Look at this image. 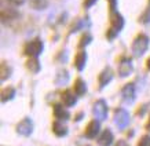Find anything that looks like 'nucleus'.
Instances as JSON below:
<instances>
[{
  "mask_svg": "<svg viewBox=\"0 0 150 146\" xmlns=\"http://www.w3.org/2000/svg\"><path fill=\"white\" fill-rule=\"evenodd\" d=\"M114 124L120 130H124L129 124V113L125 109H117L114 112Z\"/></svg>",
  "mask_w": 150,
  "mask_h": 146,
  "instance_id": "20e7f679",
  "label": "nucleus"
},
{
  "mask_svg": "<svg viewBox=\"0 0 150 146\" xmlns=\"http://www.w3.org/2000/svg\"><path fill=\"white\" fill-rule=\"evenodd\" d=\"M99 130H100L99 120H92V121H90L88 125L86 127V137L90 138V139H94V138L98 137Z\"/></svg>",
  "mask_w": 150,
  "mask_h": 146,
  "instance_id": "9b49d317",
  "label": "nucleus"
},
{
  "mask_svg": "<svg viewBox=\"0 0 150 146\" xmlns=\"http://www.w3.org/2000/svg\"><path fill=\"white\" fill-rule=\"evenodd\" d=\"M114 146H128V143H127L125 141H123V139H121V141H118Z\"/></svg>",
  "mask_w": 150,
  "mask_h": 146,
  "instance_id": "c85d7f7f",
  "label": "nucleus"
},
{
  "mask_svg": "<svg viewBox=\"0 0 150 146\" xmlns=\"http://www.w3.org/2000/svg\"><path fill=\"white\" fill-rule=\"evenodd\" d=\"M92 113L95 116L96 120H105L108 117V106H106V102L103 99H99L96 101L95 103H94V108H92Z\"/></svg>",
  "mask_w": 150,
  "mask_h": 146,
  "instance_id": "423d86ee",
  "label": "nucleus"
},
{
  "mask_svg": "<svg viewBox=\"0 0 150 146\" xmlns=\"http://www.w3.org/2000/svg\"><path fill=\"white\" fill-rule=\"evenodd\" d=\"M54 116L58 120L64 121V120H68L69 119V112L65 109L62 105L57 103V105H54Z\"/></svg>",
  "mask_w": 150,
  "mask_h": 146,
  "instance_id": "2eb2a0df",
  "label": "nucleus"
},
{
  "mask_svg": "<svg viewBox=\"0 0 150 146\" xmlns=\"http://www.w3.org/2000/svg\"><path fill=\"white\" fill-rule=\"evenodd\" d=\"M52 131L57 137H65L68 134V127L65 125L61 120H57L54 124H52Z\"/></svg>",
  "mask_w": 150,
  "mask_h": 146,
  "instance_id": "dca6fc26",
  "label": "nucleus"
},
{
  "mask_svg": "<svg viewBox=\"0 0 150 146\" xmlns=\"http://www.w3.org/2000/svg\"><path fill=\"white\" fill-rule=\"evenodd\" d=\"M61 99H62L65 106H73L77 101V95H76V92L70 91V90H65L61 94Z\"/></svg>",
  "mask_w": 150,
  "mask_h": 146,
  "instance_id": "f8f14e48",
  "label": "nucleus"
},
{
  "mask_svg": "<svg viewBox=\"0 0 150 146\" xmlns=\"http://www.w3.org/2000/svg\"><path fill=\"white\" fill-rule=\"evenodd\" d=\"M86 64H87V54H86V51L80 50L77 54H76V57H74V68L81 72L83 69L86 68Z\"/></svg>",
  "mask_w": 150,
  "mask_h": 146,
  "instance_id": "ddd939ff",
  "label": "nucleus"
},
{
  "mask_svg": "<svg viewBox=\"0 0 150 146\" xmlns=\"http://www.w3.org/2000/svg\"><path fill=\"white\" fill-rule=\"evenodd\" d=\"M149 48V37L146 35H138L134 41H132V47H131V52L135 58H141L142 55L145 54Z\"/></svg>",
  "mask_w": 150,
  "mask_h": 146,
  "instance_id": "f03ea898",
  "label": "nucleus"
},
{
  "mask_svg": "<svg viewBox=\"0 0 150 146\" xmlns=\"http://www.w3.org/2000/svg\"><path fill=\"white\" fill-rule=\"evenodd\" d=\"M146 128H147V130H149V131H150V117H149V121L146 123Z\"/></svg>",
  "mask_w": 150,
  "mask_h": 146,
  "instance_id": "c756f323",
  "label": "nucleus"
},
{
  "mask_svg": "<svg viewBox=\"0 0 150 146\" xmlns=\"http://www.w3.org/2000/svg\"><path fill=\"white\" fill-rule=\"evenodd\" d=\"M113 143V133L110 130H105L98 138V145L99 146H110Z\"/></svg>",
  "mask_w": 150,
  "mask_h": 146,
  "instance_id": "4468645a",
  "label": "nucleus"
},
{
  "mask_svg": "<svg viewBox=\"0 0 150 146\" xmlns=\"http://www.w3.org/2000/svg\"><path fill=\"white\" fill-rule=\"evenodd\" d=\"M73 90L76 92V95H79V96L84 95L87 92V86H86V83H84V80H83V79H76L74 86H73Z\"/></svg>",
  "mask_w": 150,
  "mask_h": 146,
  "instance_id": "f3484780",
  "label": "nucleus"
},
{
  "mask_svg": "<svg viewBox=\"0 0 150 146\" xmlns=\"http://www.w3.org/2000/svg\"><path fill=\"white\" fill-rule=\"evenodd\" d=\"M110 4V10L112 11H116V4H117V0H108Z\"/></svg>",
  "mask_w": 150,
  "mask_h": 146,
  "instance_id": "bb28decb",
  "label": "nucleus"
},
{
  "mask_svg": "<svg viewBox=\"0 0 150 146\" xmlns=\"http://www.w3.org/2000/svg\"><path fill=\"white\" fill-rule=\"evenodd\" d=\"M113 80V70L110 68H105L102 72L99 73V77H98V82H99V88H105L110 82Z\"/></svg>",
  "mask_w": 150,
  "mask_h": 146,
  "instance_id": "9d476101",
  "label": "nucleus"
},
{
  "mask_svg": "<svg viewBox=\"0 0 150 146\" xmlns=\"http://www.w3.org/2000/svg\"><path fill=\"white\" fill-rule=\"evenodd\" d=\"M134 70V66H132V61L129 58H124L120 65H118V74H120V77H127L129 76Z\"/></svg>",
  "mask_w": 150,
  "mask_h": 146,
  "instance_id": "6e6552de",
  "label": "nucleus"
},
{
  "mask_svg": "<svg viewBox=\"0 0 150 146\" xmlns=\"http://www.w3.org/2000/svg\"><path fill=\"white\" fill-rule=\"evenodd\" d=\"M123 26H124L123 15L120 13H117V11H112V14H110V28H109V30H108V33H106V37L109 40L114 39L118 33L121 32Z\"/></svg>",
  "mask_w": 150,
  "mask_h": 146,
  "instance_id": "f257e3e1",
  "label": "nucleus"
},
{
  "mask_svg": "<svg viewBox=\"0 0 150 146\" xmlns=\"http://www.w3.org/2000/svg\"><path fill=\"white\" fill-rule=\"evenodd\" d=\"M146 65H147V69H149V70H150V58H149V60H147V62H146Z\"/></svg>",
  "mask_w": 150,
  "mask_h": 146,
  "instance_id": "7c9ffc66",
  "label": "nucleus"
},
{
  "mask_svg": "<svg viewBox=\"0 0 150 146\" xmlns=\"http://www.w3.org/2000/svg\"><path fill=\"white\" fill-rule=\"evenodd\" d=\"M48 6L47 0H30V7L35 10H44Z\"/></svg>",
  "mask_w": 150,
  "mask_h": 146,
  "instance_id": "4be33fe9",
  "label": "nucleus"
},
{
  "mask_svg": "<svg viewBox=\"0 0 150 146\" xmlns=\"http://www.w3.org/2000/svg\"><path fill=\"white\" fill-rule=\"evenodd\" d=\"M8 1L10 3H13L14 6H19V4H22L25 0H8Z\"/></svg>",
  "mask_w": 150,
  "mask_h": 146,
  "instance_id": "cd10ccee",
  "label": "nucleus"
},
{
  "mask_svg": "<svg viewBox=\"0 0 150 146\" xmlns=\"http://www.w3.org/2000/svg\"><path fill=\"white\" fill-rule=\"evenodd\" d=\"M121 98L125 103H132L135 98H137V90H135V84L134 83H127L121 90Z\"/></svg>",
  "mask_w": 150,
  "mask_h": 146,
  "instance_id": "39448f33",
  "label": "nucleus"
},
{
  "mask_svg": "<svg viewBox=\"0 0 150 146\" xmlns=\"http://www.w3.org/2000/svg\"><path fill=\"white\" fill-rule=\"evenodd\" d=\"M32 131H33V123L32 120L28 119V117L21 120L18 123V125H17V133L19 135H22V137H29L32 134Z\"/></svg>",
  "mask_w": 150,
  "mask_h": 146,
  "instance_id": "0eeeda50",
  "label": "nucleus"
},
{
  "mask_svg": "<svg viewBox=\"0 0 150 146\" xmlns=\"http://www.w3.org/2000/svg\"><path fill=\"white\" fill-rule=\"evenodd\" d=\"M10 76H11V68L3 61L1 65H0V80L4 82V80H7Z\"/></svg>",
  "mask_w": 150,
  "mask_h": 146,
  "instance_id": "412c9836",
  "label": "nucleus"
},
{
  "mask_svg": "<svg viewBox=\"0 0 150 146\" xmlns=\"http://www.w3.org/2000/svg\"><path fill=\"white\" fill-rule=\"evenodd\" d=\"M91 35H88V33H86V35H83L81 39H80V43H79V47L80 48H84L86 46H88L90 43H91Z\"/></svg>",
  "mask_w": 150,
  "mask_h": 146,
  "instance_id": "5701e85b",
  "label": "nucleus"
},
{
  "mask_svg": "<svg viewBox=\"0 0 150 146\" xmlns=\"http://www.w3.org/2000/svg\"><path fill=\"white\" fill-rule=\"evenodd\" d=\"M26 68L30 70L32 73H37L40 72V62L37 60L36 57H29V60L26 61Z\"/></svg>",
  "mask_w": 150,
  "mask_h": 146,
  "instance_id": "a211bd4d",
  "label": "nucleus"
},
{
  "mask_svg": "<svg viewBox=\"0 0 150 146\" xmlns=\"http://www.w3.org/2000/svg\"><path fill=\"white\" fill-rule=\"evenodd\" d=\"M69 82V73L68 70H59L55 76V84L57 86H64Z\"/></svg>",
  "mask_w": 150,
  "mask_h": 146,
  "instance_id": "6ab92c4d",
  "label": "nucleus"
},
{
  "mask_svg": "<svg viewBox=\"0 0 150 146\" xmlns=\"http://www.w3.org/2000/svg\"><path fill=\"white\" fill-rule=\"evenodd\" d=\"M141 22H143V23L150 22V4L147 6V7H146L145 13L142 14V17H141Z\"/></svg>",
  "mask_w": 150,
  "mask_h": 146,
  "instance_id": "b1692460",
  "label": "nucleus"
},
{
  "mask_svg": "<svg viewBox=\"0 0 150 146\" xmlns=\"http://www.w3.org/2000/svg\"><path fill=\"white\" fill-rule=\"evenodd\" d=\"M98 0H84V7L86 9H90V7H92V6L95 4Z\"/></svg>",
  "mask_w": 150,
  "mask_h": 146,
  "instance_id": "a878e982",
  "label": "nucleus"
},
{
  "mask_svg": "<svg viewBox=\"0 0 150 146\" xmlns=\"http://www.w3.org/2000/svg\"><path fill=\"white\" fill-rule=\"evenodd\" d=\"M43 48H44L43 41H41L39 37H36V39L28 41L26 44H25V47H23V52H25L28 57H36L37 58V57L43 52Z\"/></svg>",
  "mask_w": 150,
  "mask_h": 146,
  "instance_id": "7ed1b4c3",
  "label": "nucleus"
},
{
  "mask_svg": "<svg viewBox=\"0 0 150 146\" xmlns=\"http://www.w3.org/2000/svg\"><path fill=\"white\" fill-rule=\"evenodd\" d=\"M19 17V13L13 7H7V6H3L1 7V21L3 22H8V21H13V19H17Z\"/></svg>",
  "mask_w": 150,
  "mask_h": 146,
  "instance_id": "1a4fd4ad",
  "label": "nucleus"
},
{
  "mask_svg": "<svg viewBox=\"0 0 150 146\" xmlns=\"http://www.w3.org/2000/svg\"><path fill=\"white\" fill-rule=\"evenodd\" d=\"M138 146H150V137L149 135H143L141 138V141L138 143Z\"/></svg>",
  "mask_w": 150,
  "mask_h": 146,
  "instance_id": "393cba45",
  "label": "nucleus"
},
{
  "mask_svg": "<svg viewBox=\"0 0 150 146\" xmlns=\"http://www.w3.org/2000/svg\"><path fill=\"white\" fill-rule=\"evenodd\" d=\"M15 95V90H14L13 87H4L3 90H1V102L4 103V102H8L11 101Z\"/></svg>",
  "mask_w": 150,
  "mask_h": 146,
  "instance_id": "aec40b11",
  "label": "nucleus"
}]
</instances>
